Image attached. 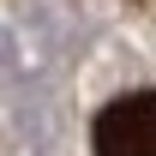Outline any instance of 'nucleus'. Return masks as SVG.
Wrapping results in <instances>:
<instances>
[{
    "label": "nucleus",
    "instance_id": "f257e3e1",
    "mask_svg": "<svg viewBox=\"0 0 156 156\" xmlns=\"http://www.w3.org/2000/svg\"><path fill=\"white\" fill-rule=\"evenodd\" d=\"M96 156H156V90L114 96L96 114Z\"/></svg>",
    "mask_w": 156,
    "mask_h": 156
}]
</instances>
